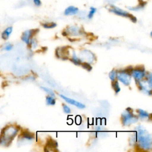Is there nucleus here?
<instances>
[{"label":"nucleus","instance_id":"obj_20","mask_svg":"<svg viewBox=\"0 0 152 152\" xmlns=\"http://www.w3.org/2000/svg\"><path fill=\"white\" fill-rule=\"evenodd\" d=\"M96 10H97V9H96V8H94V7H91L90 8V11H89V12H88V15H87L88 18L91 19V18H93V17L94 16V14L96 13Z\"/></svg>","mask_w":152,"mask_h":152},{"label":"nucleus","instance_id":"obj_6","mask_svg":"<svg viewBox=\"0 0 152 152\" xmlns=\"http://www.w3.org/2000/svg\"><path fill=\"white\" fill-rule=\"evenodd\" d=\"M145 69L144 68L142 67H136L135 68H132L131 72V75L134 78L136 81H139L142 80V78L145 77Z\"/></svg>","mask_w":152,"mask_h":152},{"label":"nucleus","instance_id":"obj_24","mask_svg":"<svg viewBox=\"0 0 152 152\" xmlns=\"http://www.w3.org/2000/svg\"><path fill=\"white\" fill-rule=\"evenodd\" d=\"M62 108H63L64 112L65 113H66V114H69V113H70L71 112L70 107L68 106H67L66 104H62Z\"/></svg>","mask_w":152,"mask_h":152},{"label":"nucleus","instance_id":"obj_13","mask_svg":"<svg viewBox=\"0 0 152 152\" xmlns=\"http://www.w3.org/2000/svg\"><path fill=\"white\" fill-rule=\"evenodd\" d=\"M66 33L68 34H71L72 35H78L80 34L81 30L78 27L71 26L69 28H67V31H66Z\"/></svg>","mask_w":152,"mask_h":152},{"label":"nucleus","instance_id":"obj_8","mask_svg":"<svg viewBox=\"0 0 152 152\" xmlns=\"http://www.w3.org/2000/svg\"><path fill=\"white\" fill-rule=\"evenodd\" d=\"M59 96L61 98H62L65 101H66L67 103H69L72 105H74V106H76V107H77L80 109H84V108L86 107V106L84 104H83V103H81L79 102H77V101H76V100H75L66 97L63 94H59Z\"/></svg>","mask_w":152,"mask_h":152},{"label":"nucleus","instance_id":"obj_2","mask_svg":"<svg viewBox=\"0 0 152 152\" xmlns=\"http://www.w3.org/2000/svg\"><path fill=\"white\" fill-rule=\"evenodd\" d=\"M18 128L14 126H8L3 129L0 135V145L8 146L16 136Z\"/></svg>","mask_w":152,"mask_h":152},{"label":"nucleus","instance_id":"obj_3","mask_svg":"<svg viewBox=\"0 0 152 152\" xmlns=\"http://www.w3.org/2000/svg\"><path fill=\"white\" fill-rule=\"evenodd\" d=\"M138 120V117L134 115L132 109L128 107L122 113L121 121L122 125L128 126L137 122Z\"/></svg>","mask_w":152,"mask_h":152},{"label":"nucleus","instance_id":"obj_19","mask_svg":"<svg viewBox=\"0 0 152 152\" xmlns=\"http://www.w3.org/2000/svg\"><path fill=\"white\" fill-rule=\"evenodd\" d=\"M42 26L45 28H53L56 26V24L53 22L45 23L42 24Z\"/></svg>","mask_w":152,"mask_h":152},{"label":"nucleus","instance_id":"obj_5","mask_svg":"<svg viewBox=\"0 0 152 152\" xmlns=\"http://www.w3.org/2000/svg\"><path fill=\"white\" fill-rule=\"evenodd\" d=\"M110 8H109V11L110 12H112L117 15H119V16H122L124 17H126V18H129L132 22L134 23H136L137 22V18L134 16L132 14L129 13L128 12L124 11L113 5H110Z\"/></svg>","mask_w":152,"mask_h":152},{"label":"nucleus","instance_id":"obj_11","mask_svg":"<svg viewBox=\"0 0 152 152\" xmlns=\"http://www.w3.org/2000/svg\"><path fill=\"white\" fill-rule=\"evenodd\" d=\"M34 138V135L31 132H30L28 131H24L21 134L20 138L23 140H27V141H31L33 140Z\"/></svg>","mask_w":152,"mask_h":152},{"label":"nucleus","instance_id":"obj_15","mask_svg":"<svg viewBox=\"0 0 152 152\" xmlns=\"http://www.w3.org/2000/svg\"><path fill=\"white\" fill-rule=\"evenodd\" d=\"M147 2H144V1H141V2L139 3V5L136 6V7H128V8L131 11H139L141 9H142L146 5Z\"/></svg>","mask_w":152,"mask_h":152},{"label":"nucleus","instance_id":"obj_10","mask_svg":"<svg viewBox=\"0 0 152 152\" xmlns=\"http://www.w3.org/2000/svg\"><path fill=\"white\" fill-rule=\"evenodd\" d=\"M57 147H58V142L53 139H49L45 147V148H48L47 151L56 150Z\"/></svg>","mask_w":152,"mask_h":152},{"label":"nucleus","instance_id":"obj_16","mask_svg":"<svg viewBox=\"0 0 152 152\" xmlns=\"http://www.w3.org/2000/svg\"><path fill=\"white\" fill-rule=\"evenodd\" d=\"M70 61L73 63L75 65H81V63L82 62L81 59L80 58H78L76 54L75 53V52H73L72 53V55L71 56V58L70 59Z\"/></svg>","mask_w":152,"mask_h":152},{"label":"nucleus","instance_id":"obj_21","mask_svg":"<svg viewBox=\"0 0 152 152\" xmlns=\"http://www.w3.org/2000/svg\"><path fill=\"white\" fill-rule=\"evenodd\" d=\"M83 68H84L85 69H86L88 71H90L92 69V66L90 65V64L88 62H81V65H80Z\"/></svg>","mask_w":152,"mask_h":152},{"label":"nucleus","instance_id":"obj_26","mask_svg":"<svg viewBox=\"0 0 152 152\" xmlns=\"http://www.w3.org/2000/svg\"><path fill=\"white\" fill-rule=\"evenodd\" d=\"M33 2L34 5L36 7H40L42 4L40 0H33Z\"/></svg>","mask_w":152,"mask_h":152},{"label":"nucleus","instance_id":"obj_7","mask_svg":"<svg viewBox=\"0 0 152 152\" xmlns=\"http://www.w3.org/2000/svg\"><path fill=\"white\" fill-rule=\"evenodd\" d=\"M39 31V30H26L23 33V34L21 36V40L24 42L26 44L29 45L30 40L31 39V37L33 36L36 33V32Z\"/></svg>","mask_w":152,"mask_h":152},{"label":"nucleus","instance_id":"obj_1","mask_svg":"<svg viewBox=\"0 0 152 152\" xmlns=\"http://www.w3.org/2000/svg\"><path fill=\"white\" fill-rule=\"evenodd\" d=\"M135 136L137 143L140 148L144 150L151 148V136L144 128L140 125L137 126Z\"/></svg>","mask_w":152,"mask_h":152},{"label":"nucleus","instance_id":"obj_9","mask_svg":"<svg viewBox=\"0 0 152 152\" xmlns=\"http://www.w3.org/2000/svg\"><path fill=\"white\" fill-rule=\"evenodd\" d=\"M78 12V8L74 6H69L64 11L65 15H73Z\"/></svg>","mask_w":152,"mask_h":152},{"label":"nucleus","instance_id":"obj_22","mask_svg":"<svg viewBox=\"0 0 152 152\" xmlns=\"http://www.w3.org/2000/svg\"><path fill=\"white\" fill-rule=\"evenodd\" d=\"M40 88H41L44 91H45L46 93H47L48 94L55 97V93H54L51 89H50V88H48V87H43V86H41Z\"/></svg>","mask_w":152,"mask_h":152},{"label":"nucleus","instance_id":"obj_14","mask_svg":"<svg viewBox=\"0 0 152 152\" xmlns=\"http://www.w3.org/2000/svg\"><path fill=\"white\" fill-rule=\"evenodd\" d=\"M137 112L138 114V116L141 119H145V118H148L150 117V113H148L147 111L141 109H138L137 110Z\"/></svg>","mask_w":152,"mask_h":152},{"label":"nucleus","instance_id":"obj_12","mask_svg":"<svg viewBox=\"0 0 152 152\" xmlns=\"http://www.w3.org/2000/svg\"><path fill=\"white\" fill-rule=\"evenodd\" d=\"M12 31V27L9 26L7 27L2 32L1 34V37L4 40H7L10 36L11 35V33Z\"/></svg>","mask_w":152,"mask_h":152},{"label":"nucleus","instance_id":"obj_17","mask_svg":"<svg viewBox=\"0 0 152 152\" xmlns=\"http://www.w3.org/2000/svg\"><path fill=\"white\" fill-rule=\"evenodd\" d=\"M46 102L48 105H55L56 103V100L53 96L48 95L46 97Z\"/></svg>","mask_w":152,"mask_h":152},{"label":"nucleus","instance_id":"obj_23","mask_svg":"<svg viewBox=\"0 0 152 152\" xmlns=\"http://www.w3.org/2000/svg\"><path fill=\"white\" fill-rule=\"evenodd\" d=\"M116 74H117V72L115 70H112L111 71L109 74V78L112 81H114L116 80Z\"/></svg>","mask_w":152,"mask_h":152},{"label":"nucleus","instance_id":"obj_4","mask_svg":"<svg viewBox=\"0 0 152 152\" xmlns=\"http://www.w3.org/2000/svg\"><path fill=\"white\" fill-rule=\"evenodd\" d=\"M132 68H127L125 69L117 72L116 78L125 86H129L131 81V72Z\"/></svg>","mask_w":152,"mask_h":152},{"label":"nucleus","instance_id":"obj_18","mask_svg":"<svg viewBox=\"0 0 152 152\" xmlns=\"http://www.w3.org/2000/svg\"><path fill=\"white\" fill-rule=\"evenodd\" d=\"M112 87L114 90V91L115 92L116 94H118L120 90H121V88L119 87V84L118 81H116V80L114 81H112Z\"/></svg>","mask_w":152,"mask_h":152},{"label":"nucleus","instance_id":"obj_25","mask_svg":"<svg viewBox=\"0 0 152 152\" xmlns=\"http://www.w3.org/2000/svg\"><path fill=\"white\" fill-rule=\"evenodd\" d=\"M12 47H13V46L12 44L8 43H6L4 45V46H3V50L9 51L12 49Z\"/></svg>","mask_w":152,"mask_h":152}]
</instances>
